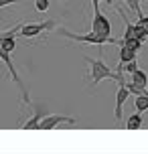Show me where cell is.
Wrapping results in <instances>:
<instances>
[{
    "label": "cell",
    "mask_w": 148,
    "mask_h": 154,
    "mask_svg": "<svg viewBox=\"0 0 148 154\" xmlns=\"http://www.w3.org/2000/svg\"><path fill=\"white\" fill-rule=\"evenodd\" d=\"M136 87H140V89H146V85H148V75H146V71H142L138 69L136 73H132V79H130Z\"/></svg>",
    "instance_id": "cell-10"
},
{
    "label": "cell",
    "mask_w": 148,
    "mask_h": 154,
    "mask_svg": "<svg viewBox=\"0 0 148 154\" xmlns=\"http://www.w3.org/2000/svg\"><path fill=\"white\" fill-rule=\"evenodd\" d=\"M134 106H136V112H138V114L146 112V109H148V95H146V93H142V95H136V100H134Z\"/></svg>",
    "instance_id": "cell-12"
},
{
    "label": "cell",
    "mask_w": 148,
    "mask_h": 154,
    "mask_svg": "<svg viewBox=\"0 0 148 154\" xmlns=\"http://www.w3.org/2000/svg\"><path fill=\"white\" fill-rule=\"evenodd\" d=\"M142 124H144V120H142V114H132L130 118H128V122H126V128L128 130H140Z\"/></svg>",
    "instance_id": "cell-11"
},
{
    "label": "cell",
    "mask_w": 148,
    "mask_h": 154,
    "mask_svg": "<svg viewBox=\"0 0 148 154\" xmlns=\"http://www.w3.org/2000/svg\"><path fill=\"white\" fill-rule=\"evenodd\" d=\"M126 4H128V8L132 10V12H136L138 16H142L144 12H142V8H140V0H124Z\"/></svg>",
    "instance_id": "cell-13"
},
{
    "label": "cell",
    "mask_w": 148,
    "mask_h": 154,
    "mask_svg": "<svg viewBox=\"0 0 148 154\" xmlns=\"http://www.w3.org/2000/svg\"><path fill=\"white\" fill-rule=\"evenodd\" d=\"M57 32L61 35V37H65V38H71V41H77V43H89V45H97L101 49V45L103 43H112V45H120V38H101V37H97V35H94V32L89 31L87 35H75V32H71V31H67V29H57Z\"/></svg>",
    "instance_id": "cell-2"
},
{
    "label": "cell",
    "mask_w": 148,
    "mask_h": 154,
    "mask_svg": "<svg viewBox=\"0 0 148 154\" xmlns=\"http://www.w3.org/2000/svg\"><path fill=\"white\" fill-rule=\"evenodd\" d=\"M91 32L101 38H112V23L106 14H101L100 6H94V20H91Z\"/></svg>",
    "instance_id": "cell-4"
},
{
    "label": "cell",
    "mask_w": 148,
    "mask_h": 154,
    "mask_svg": "<svg viewBox=\"0 0 148 154\" xmlns=\"http://www.w3.org/2000/svg\"><path fill=\"white\" fill-rule=\"evenodd\" d=\"M16 2H20V0H0V8L8 6V4H16Z\"/></svg>",
    "instance_id": "cell-17"
},
{
    "label": "cell",
    "mask_w": 148,
    "mask_h": 154,
    "mask_svg": "<svg viewBox=\"0 0 148 154\" xmlns=\"http://www.w3.org/2000/svg\"><path fill=\"white\" fill-rule=\"evenodd\" d=\"M100 2H101V0H91V4H94V6H100Z\"/></svg>",
    "instance_id": "cell-18"
},
{
    "label": "cell",
    "mask_w": 148,
    "mask_h": 154,
    "mask_svg": "<svg viewBox=\"0 0 148 154\" xmlns=\"http://www.w3.org/2000/svg\"><path fill=\"white\" fill-rule=\"evenodd\" d=\"M61 122H67V124H75L73 118H67V116H59V114H49L47 118H43V122H41L39 130H53L57 128Z\"/></svg>",
    "instance_id": "cell-6"
},
{
    "label": "cell",
    "mask_w": 148,
    "mask_h": 154,
    "mask_svg": "<svg viewBox=\"0 0 148 154\" xmlns=\"http://www.w3.org/2000/svg\"><path fill=\"white\" fill-rule=\"evenodd\" d=\"M35 8H37L39 12H45V10H49V0H37V2H35Z\"/></svg>",
    "instance_id": "cell-16"
},
{
    "label": "cell",
    "mask_w": 148,
    "mask_h": 154,
    "mask_svg": "<svg viewBox=\"0 0 148 154\" xmlns=\"http://www.w3.org/2000/svg\"><path fill=\"white\" fill-rule=\"evenodd\" d=\"M144 93H146V95H148V87H146V89H144Z\"/></svg>",
    "instance_id": "cell-19"
},
{
    "label": "cell",
    "mask_w": 148,
    "mask_h": 154,
    "mask_svg": "<svg viewBox=\"0 0 148 154\" xmlns=\"http://www.w3.org/2000/svg\"><path fill=\"white\" fill-rule=\"evenodd\" d=\"M136 71H138V63H136V59H134V61L126 63L124 67H122V71H120V73H130V75H132V73H136Z\"/></svg>",
    "instance_id": "cell-15"
},
{
    "label": "cell",
    "mask_w": 148,
    "mask_h": 154,
    "mask_svg": "<svg viewBox=\"0 0 148 154\" xmlns=\"http://www.w3.org/2000/svg\"><path fill=\"white\" fill-rule=\"evenodd\" d=\"M55 24H57L55 20H45V23H31V24H23V29H20V37H24V38L39 37L41 32L55 29Z\"/></svg>",
    "instance_id": "cell-5"
},
{
    "label": "cell",
    "mask_w": 148,
    "mask_h": 154,
    "mask_svg": "<svg viewBox=\"0 0 148 154\" xmlns=\"http://www.w3.org/2000/svg\"><path fill=\"white\" fill-rule=\"evenodd\" d=\"M136 51H132V49H128V47H120V63H118V73L122 71V67H124L126 63H130V61H134L136 59Z\"/></svg>",
    "instance_id": "cell-9"
},
{
    "label": "cell",
    "mask_w": 148,
    "mask_h": 154,
    "mask_svg": "<svg viewBox=\"0 0 148 154\" xmlns=\"http://www.w3.org/2000/svg\"><path fill=\"white\" fill-rule=\"evenodd\" d=\"M0 61L6 65V69L8 73H10V79L16 83V87H18V91H20V97H23L24 103H31V97H29V91H26V87H24L23 83V79L18 77V73H16V67H14V63H12V59H10V53H6L2 47H0Z\"/></svg>",
    "instance_id": "cell-3"
},
{
    "label": "cell",
    "mask_w": 148,
    "mask_h": 154,
    "mask_svg": "<svg viewBox=\"0 0 148 154\" xmlns=\"http://www.w3.org/2000/svg\"><path fill=\"white\" fill-rule=\"evenodd\" d=\"M128 95H130L128 87H126V85H120V87H118V93H116V109H114V116H116L118 122H122V108H124Z\"/></svg>",
    "instance_id": "cell-7"
},
{
    "label": "cell",
    "mask_w": 148,
    "mask_h": 154,
    "mask_svg": "<svg viewBox=\"0 0 148 154\" xmlns=\"http://www.w3.org/2000/svg\"><path fill=\"white\" fill-rule=\"evenodd\" d=\"M136 26H138V29H142V32L148 37V16H146V14L138 16V23H136Z\"/></svg>",
    "instance_id": "cell-14"
},
{
    "label": "cell",
    "mask_w": 148,
    "mask_h": 154,
    "mask_svg": "<svg viewBox=\"0 0 148 154\" xmlns=\"http://www.w3.org/2000/svg\"><path fill=\"white\" fill-rule=\"evenodd\" d=\"M32 108H35V116H32L31 120L23 126L24 130H35V128H39L41 122H43V118H47V116H49V114H45L43 106H32Z\"/></svg>",
    "instance_id": "cell-8"
},
{
    "label": "cell",
    "mask_w": 148,
    "mask_h": 154,
    "mask_svg": "<svg viewBox=\"0 0 148 154\" xmlns=\"http://www.w3.org/2000/svg\"><path fill=\"white\" fill-rule=\"evenodd\" d=\"M85 61H87V65H89L91 85H97L100 81H103V79H114V81H118L120 85H124V83H126L124 73L112 71L108 65H106V63L101 61V59H91V57H87V55H85Z\"/></svg>",
    "instance_id": "cell-1"
}]
</instances>
